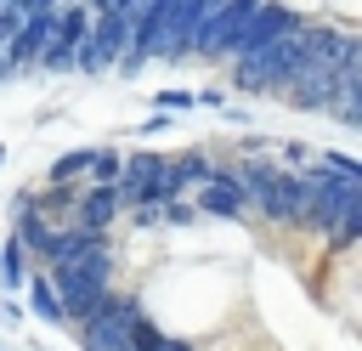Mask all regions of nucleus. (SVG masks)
Returning a JSON list of instances; mask_svg holds the SVG:
<instances>
[{"mask_svg": "<svg viewBox=\"0 0 362 351\" xmlns=\"http://www.w3.org/2000/svg\"><path fill=\"white\" fill-rule=\"evenodd\" d=\"M102 283H107V255L90 243V232H68L51 249V289H57L62 311L96 306L102 300Z\"/></svg>", "mask_w": 362, "mask_h": 351, "instance_id": "obj_1", "label": "nucleus"}, {"mask_svg": "<svg viewBox=\"0 0 362 351\" xmlns=\"http://www.w3.org/2000/svg\"><path fill=\"white\" fill-rule=\"evenodd\" d=\"M187 176H204V164L198 159H147L141 153V159L119 164L113 192H119V204H158V198H175Z\"/></svg>", "mask_w": 362, "mask_h": 351, "instance_id": "obj_2", "label": "nucleus"}, {"mask_svg": "<svg viewBox=\"0 0 362 351\" xmlns=\"http://www.w3.org/2000/svg\"><path fill=\"white\" fill-rule=\"evenodd\" d=\"M311 187H317V176H283V170H249L243 176V192L266 215H283V221H305Z\"/></svg>", "mask_w": 362, "mask_h": 351, "instance_id": "obj_3", "label": "nucleus"}, {"mask_svg": "<svg viewBox=\"0 0 362 351\" xmlns=\"http://www.w3.org/2000/svg\"><path fill=\"white\" fill-rule=\"evenodd\" d=\"M113 209H119V192H113L107 181H96L90 192H79V232L107 226V221H113Z\"/></svg>", "mask_w": 362, "mask_h": 351, "instance_id": "obj_4", "label": "nucleus"}, {"mask_svg": "<svg viewBox=\"0 0 362 351\" xmlns=\"http://www.w3.org/2000/svg\"><path fill=\"white\" fill-rule=\"evenodd\" d=\"M198 204H204V209H209V215H232V209H238V204H243V192H238V187H232V181H209V187H204V198H198Z\"/></svg>", "mask_w": 362, "mask_h": 351, "instance_id": "obj_5", "label": "nucleus"}, {"mask_svg": "<svg viewBox=\"0 0 362 351\" xmlns=\"http://www.w3.org/2000/svg\"><path fill=\"white\" fill-rule=\"evenodd\" d=\"M85 170H90V147H79V153L57 159V164H51V181H57V187H74V181H79Z\"/></svg>", "mask_w": 362, "mask_h": 351, "instance_id": "obj_6", "label": "nucleus"}, {"mask_svg": "<svg viewBox=\"0 0 362 351\" xmlns=\"http://www.w3.org/2000/svg\"><path fill=\"white\" fill-rule=\"evenodd\" d=\"M90 181H107V187H113V181H119V159H113V153H90Z\"/></svg>", "mask_w": 362, "mask_h": 351, "instance_id": "obj_7", "label": "nucleus"}, {"mask_svg": "<svg viewBox=\"0 0 362 351\" xmlns=\"http://www.w3.org/2000/svg\"><path fill=\"white\" fill-rule=\"evenodd\" d=\"M34 306H40V311H45V317H68V311H62V300H57V289H51V283H45V277H40V283H34Z\"/></svg>", "mask_w": 362, "mask_h": 351, "instance_id": "obj_8", "label": "nucleus"}, {"mask_svg": "<svg viewBox=\"0 0 362 351\" xmlns=\"http://www.w3.org/2000/svg\"><path fill=\"white\" fill-rule=\"evenodd\" d=\"M192 6H198V17H204V11H215V6H226V0H192Z\"/></svg>", "mask_w": 362, "mask_h": 351, "instance_id": "obj_9", "label": "nucleus"}]
</instances>
